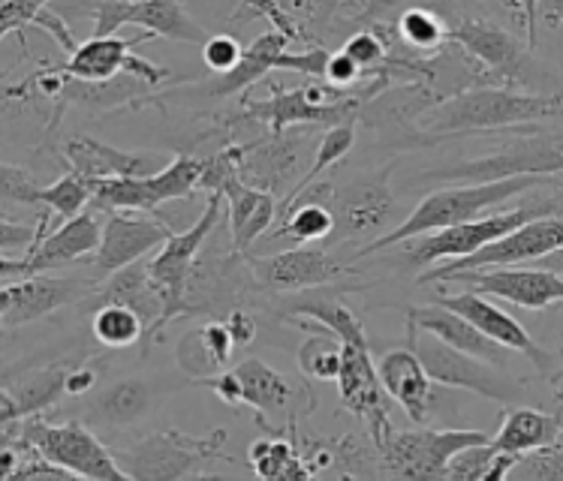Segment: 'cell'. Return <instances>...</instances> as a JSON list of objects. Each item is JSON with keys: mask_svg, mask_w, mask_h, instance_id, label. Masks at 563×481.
Segmentation results:
<instances>
[{"mask_svg": "<svg viewBox=\"0 0 563 481\" xmlns=\"http://www.w3.org/2000/svg\"><path fill=\"white\" fill-rule=\"evenodd\" d=\"M552 183L558 181H549V178H512V181L461 183V187L438 190V193L426 195L413 208V214H407L395 230H389L386 235H379L377 240L365 244L356 253V259H368L374 253L395 247V244H407V240L422 238V235H431V232H443L452 230V226H461V223L479 220L485 211H492V208H497L506 199L537 193V190L552 187Z\"/></svg>", "mask_w": 563, "mask_h": 481, "instance_id": "cell-1", "label": "cell"}, {"mask_svg": "<svg viewBox=\"0 0 563 481\" xmlns=\"http://www.w3.org/2000/svg\"><path fill=\"white\" fill-rule=\"evenodd\" d=\"M563 118V93H518L504 88H476L459 97H446L422 118L428 136H461L488 133L500 126L537 124Z\"/></svg>", "mask_w": 563, "mask_h": 481, "instance_id": "cell-2", "label": "cell"}, {"mask_svg": "<svg viewBox=\"0 0 563 481\" xmlns=\"http://www.w3.org/2000/svg\"><path fill=\"white\" fill-rule=\"evenodd\" d=\"M3 446L22 458H43L88 481H133L118 458L79 422L48 424L43 415L3 427Z\"/></svg>", "mask_w": 563, "mask_h": 481, "instance_id": "cell-3", "label": "cell"}, {"mask_svg": "<svg viewBox=\"0 0 563 481\" xmlns=\"http://www.w3.org/2000/svg\"><path fill=\"white\" fill-rule=\"evenodd\" d=\"M407 346L419 356L431 382H438V385L473 391L485 401L497 403H518V398L525 394V385L516 377H509L504 367L485 365L479 358L464 356L438 337L419 332L410 322H407Z\"/></svg>", "mask_w": 563, "mask_h": 481, "instance_id": "cell-4", "label": "cell"}, {"mask_svg": "<svg viewBox=\"0 0 563 481\" xmlns=\"http://www.w3.org/2000/svg\"><path fill=\"white\" fill-rule=\"evenodd\" d=\"M554 172H563V133L509 138L495 154L431 172V178L455 181L461 187V183H497L512 178H549Z\"/></svg>", "mask_w": 563, "mask_h": 481, "instance_id": "cell-5", "label": "cell"}, {"mask_svg": "<svg viewBox=\"0 0 563 481\" xmlns=\"http://www.w3.org/2000/svg\"><path fill=\"white\" fill-rule=\"evenodd\" d=\"M223 446H227V430H211L208 436L163 430L124 448L118 455V463L133 481H181L196 470V463L220 455Z\"/></svg>", "mask_w": 563, "mask_h": 481, "instance_id": "cell-6", "label": "cell"}, {"mask_svg": "<svg viewBox=\"0 0 563 481\" xmlns=\"http://www.w3.org/2000/svg\"><path fill=\"white\" fill-rule=\"evenodd\" d=\"M220 205H223V195H208L202 217L187 232H178L166 240L161 253L148 262L151 280L157 283L163 301H166L163 328L178 316H190V277L196 271V253L202 250V244L211 238V232L218 226Z\"/></svg>", "mask_w": 563, "mask_h": 481, "instance_id": "cell-7", "label": "cell"}, {"mask_svg": "<svg viewBox=\"0 0 563 481\" xmlns=\"http://www.w3.org/2000/svg\"><path fill=\"white\" fill-rule=\"evenodd\" d=\"M492 443L483 430H395L383 448L391 476L398 481H443L449 460L464 448Z\"/></svg>", "mask_w": 563, "mask_h": 481, "instance_id": "cell-8", "label": "cell"}, {"mask_svg": "<svg viewBox=\"0 0 563 481\" xmlns=\"http://www.w3.org/2000/svg\"><path fill=\"white\" fill-rule=\"evenodd\" d=\"M100 240H103V226L93 220V214L85 211L81 217L55 226L24 259H3L0 256V287H12V283L31 280V277L85 262L91 253L97 256Z\"/></svg>", "mask_w": 563, "mask_h": 481, "instance_id": "cell-9", "label": "cell"}, {"mask_svg": "<svg viewBox=\"0 0 563 481\" xmlns=\"http://www.w3.org/2000/svg\"><path fill=\"white\" fill-rule=\"evenodd\" d=\"M558 250H563V217L533 220L512 235H506L504 240H495L479 253H473L471 259L431 268L419 277V283H443L452 275H464V271H492V268H509L521 262L533 265Z\"/></svg>", "mask_w": 563, "mask_h": 481, "instance_id": "cell-10", "label": "cell"}, {"mask_svg": "<svg viewBox=\"0 0 563 481\" xmlns=\"http://www.w3.org/2000/svg\"><path fill=\"white\" fill-rule=\"evenodd\" d=\"M338 391H341L344 410H350L356 418L365 422L374 446L383 451L395 430L389 424V398H386V389L379 382L377 361L371 358L368 344H344Z\"/></svg>", "mask_w": 563, "mask_h": 481, "instance_id": "cell-11", "label": "cell"}, {"mask_svg": "<svg viewBox=\"0 0 563 481\" xmlns=\"http://www.w3.org/2000/svg\"><path fill=\"white\" fill-rule=\"evenodd\" d=\"M100 283L85 277H31L12 287H0V322L3 328L27 325L69 304H85L97 295Z\"/></svg>", "mask_w": 563, "mask_h": 481, "instance_id": "cell-12", "label": "cell"}, {"mask_svg": "<svg viewBox=\"0 0 563 481\" xmlns=\"http://www.w3.org/2000/svg\"><path fill=\"white\" fill-rule=\"evenodd\" d=\"M443 283L467 287L485 299H500L525 310H549L563 304V277L542 268H492V271H464Z\"/></svg>", "mask_w": 563, "mask_h": 481, "instance_id": "cell-13", "label": "cell"}, {"mask_svg": "<svg viewBox=\"0 0 563 481\" xmlns=\"http://www.w3.org/2000/svg\"><path fill=\"white\" fill-rule=\"evenodd\" d=\"M251 271L263 287L280 289V292L332 287L338 277L353 275L350 265L338 262L320 247H292L275 256H260V259H251Z\"/></svg>", "mask_w": 563, "mask_h": 481, "instance_id": "cell-14", "label": "cell"}, {"mask_svg": "<svg viewBox=\"0 0 563 481\" xmlns=\"http://www.w3.org/2000/svg\"><path fill=\"white\" fill-rule=\"evenodd\" d=\"M449 40L461 46L473 60H479L488 76L504 81H525L530 67V52L516 36L488 19H459L449 27Z\"/></svg>", "mask_w": 563, "mask_h": 481, "instance_id": "cell-15", "label": "cell"}, {"mask_svg": "<svg viewBox=\"0 0 563 481\" xmlns=\"http://www.w3.org/2000/svg\"><path fill=\"white\" fill-rule=\"evenodd\" d=\"M391 166L386 172H377L365 181L346 187L341 193H334L332 214H334V238H362L374 235L386 223L398 220V202L389 190Z\"/></svg>", "mask_w": 563, "mask_h": 481, "instance_id": "cell-16", "label": "cell"}, {"mask_svg": "<svg viewBox=\"0 0 563 481\" xmlns=\"http://www.w3.org/2000/svg\"><path fill=\"white\" fill-rule=\"evenodd\" d=\"M434 304L452 310V313H459L461 320L471 322L473 328H479L488 340L506 346L509 353H518V356L530 358L537 370H549V367H554V356H549L545 349H540V346L533 344V337L528 334V328L518 320H512L506 310L492 304L485 295H479V292H459V295L440 292Z\"/></svg>", "mask_w": 563, "mask_h": 481, "instance_id": "cell-17", "label": "cell"}, {"mask_svg": "<svg viewBox=\"0 0 563 481\" xmlns=\"http://www.w3.org/2000/svg\"><path fill=\"white\" fill-rule=\"evenodd\" d=\"M175 232L161 217H130V214H109L103 226L100 250L91 259L97 280L112 277L136 265L145 253L163 247Z\"/></svg>", "mask_w": 563, "mask_h": 481, "instance_id": "cell-18", "label": "cell"}, {"mask_svg": "<svg viewBox=\"0 0 563 481\" xmlns=\"http://www.w3.org/2000/svg\"><path fill=\"white\" fill-rule=\"evenodd\" d=\"M69 172L81 181H109V178H154L169 163L151 154H130L106 145L93 136H69L64 145Z\"/></svg>", "mask_w": 563, "mask_h": 481, "instance_id": "cell-19", "label": "cell"}, {"mask_svg": "<svg viewBox=\"0 0 563 481\" xmlns=\"http://www.w3.org/2000/svg\"><path fill=\"white\" fill-rule=\"evenodd\" d=\"M356 105L358 93L334 105H317L308 97V88H292V91H275V97H268V100L244 103V115L268 124L272 136H284V130L292 124H346V121H353L350 115Z\"/></svg>", "mask_w": 563, "mask_h": 481, "instance_id": "cell-20", "label": "cell"}, {"mask_svg": "<svg viewBox=\"0 0 563 481\" xmlns=\"http://www.w3.org/2000/svg\"><path fill=\"white\" fill-rule=\"evenodd\" d=\"M377 373L386 394L410 415V422L426 424L434 415V382L410 346L386 353L377 361Z\"/></svg>", "mask_w": 563, "mask_h": 481, "instance_id": "cell-21", "label": "cell"}, {"mask_svg": "<svg viewBox=\"0 0 563 481\" xmlns=\"http://www.w3.org/2000/svg\"><path fill=\"white\" fill-rule=\"evenodd\" d=\"M407 322L416 325L419 332L431 334V337H438L452 349H459L464 356H473L485 361V365H495V367H506L509 361V349L495 340H488L479 328H473L471 322L461 320L459 313H452V310L440 307V304H428V307H410L407 310Z\"/></svg>", "mask_w": 563, "mask_h": 481, "instance_id": "cell-22", "label": "cell"}, {"mask_svg": "<svg viewBox=\"0 0 563 481\" xmlns=\"http://www.w3.org/2000/svg\"><path fill=\"white\" fill-rule=\"evenodd\" d=\"M301 142L305 138L299 136H272L268 142L242 145V181L277 199L301 169Z\"/></svg>", "mask_w": 563, "mask_h": 481, "instance_id": "cell-23", "label": "cell"}, {"mask_svg": "<svg viewBox=\"0 0 563 481\" xmlns=\"http://www.w3.org/2000/svg\"><path fill=\"white\" fill-rule=\"evenodd\" d=\"M88 304H93V307L121 304V307H130L133 313H139L142 322H145V340L163 332L166 301H163V292L157 289V283L151 280V271L145 262L130 265L124 271L109 277Z\"/></svg>", "mask_w": 563, "mask_h": 481, "instance_id": "cell-24", "label": "cell"}, {"mask_svg": "<svg viewBox=\"0 0 563 481\" xmlns=\"http://www.w3.org/2000/svg\"><path fill=\"white\" fill-rule=\"evenodd\" d=\"M67 379L69 367L55 365L24 373L19 385L7 382L3 391H0V401H3L0 422H3V427H12V424L24 422V418H34L48 406H55L67 394Z\"/></svg>", "mask_w": 563, "mask_h": 481, "instance_id": "cell-25", "label": "cell"}, {"mask_svg": "<svg viewBox=\"0 0 563 481\" xmlns=\"http://www.w3.org/2000/svg\"><path fill=\"white\" fill-rule=\"evenodd\" d=\"M232 356H235V340H232L227 322L218 320L206 322L202 328L185 334L178 349H175L178 367L196 382H208V379L227 373Z\"/></svg>", "mask_w": 563, "mask_h": 481, "instance_id": "cell-26", "label": "cell"}, {"mask_svg": "<svg viewBox=\"0 0 563 481\" xmlns=\"http://www.w3.org/2000/svg\"><path fill=\"white\" fill-rule=\"evenodd\" d=\"M223 202L230 208L232 247L239 253L251 250L253 240L263 238L268 226L277 220V208H280L275 195L256 190L244 181L230 183L223 193Z\"/></svg>", "mask_w": 563, "mask_h": 481, "instance_id": "cell-27", "label": "cell"}, {"mask_svg": "<svg viewBox=\"0 0 563 481\" xmlns=\"http://www.w3.org/2000/svg\"><path fill=\"white\" fill-rule=\"evenodd\" d=\"M563 434V415H549L533 406H512L506 413L500 430L492 439V446L500 455L525 458L530 451L554 446Z\"/></svg>", "mask_w": 563, "mask_h": 481, "instance_id": "cell-28", "label": "cell"}, {"mask_svg": "<svg viewBox=\"0 0 563 481\" xmlns=\"http://www.w3.org/2000/svg\"><path fill=\"white\" fill-rule=\"evenodd\" d=\"M145 40H151V36L142 34L133 36V40H124V36H91L60 67V72H67L69 79L76 81H91V85L115 79L118 72L126 69V60L133 55V48L142 46Z\"/></svg>", "mask_w": 563, "mask_h": 481, "instance_id": "cell-29", "label": "cell"}, {"mask_svg": "<svg viewBox=\"0 0 563 481\" xmlns=\"http://www.w3.org/2000/svg\"><path fill=\"white\" fill-rule=\"evenodd\" d=\"M287 310L289 316H305V320H313V325H322L341 344H368L365 328L356 320V313L341 301V289L320 287L299 292V299H292Z\"/></svg>", "mask_w": 563, "mask_h": 481, "instance_id": "cell-30", "label": "cell"}, {"mask_svg": "<svg viewBox=\"0 0 563 481\" xmlns=\"http://www.w3.org/2000/svg\"><path fill=\"white\" fill-rule=\"evenodd\" d=\"M126 27H142L148 36H166L175 43H194V46H206L211 36L206 27L196 22L194 15L178 0H139L130 3V15H126Z\"/></svg>", "mask_w": 563, "mask_h": 481, "instance_id": "cell-31", "label": "cell"}, {"mask_svg": "<svg viewBox=\"0 0 563 481\" xmlns=\"http://www.w3.org/2000/svg\"><path fill=\"white\" fill-rule=\"evenodd\" d=\"M289 40L277 31H265L253 40L251 46L244 48V58L239 67L227 72V76H218V79L208 85V91L214 97H232V93L247 91L251 85H256L260 79H265L272 69H277V60L287 55Z\"/></svg>", "mask_w": 563, "mask_h": 481, "instance_id": "cell-32", "label": "cell"}, {"mask_svg": "<svg viewBox=\"0 0 563 481\" xmlns=\"http://www.w3.org/2000/svg\"><path fill=\"white\" fill-rule=\"evenodd\" d=\"M235 382H239V403H247L256 413H280L292 401V385L289 379L277 373L260 358H247L239 367H232Z\"/></svg>", "mask_w": 563, "mask_h": 481, "instance_id": "cell-33", "label": "cell"}, {"mask_svg": "<svg viewBox=\"0 0 563 481\" xmlns=\"http://www.w3.org/2000/svg\"><path fill=\"white\" fill-rule=\"evenodd\" d=\"M24 24H36L48 34L55 36L60 43V48L67 52L69 58L79 52L81 43H76V36L69 31L67 19L60 15L52 3H36V0H3L0 3V40H7L15 31H22Z\"/></svg>", "mask_w": 563, "mask_h": 481, "instance_id": "cell-34", "label": "cell"}, {"mask_svg": "<svg viewBox=\"0 0 563 481\" xmlns=\"http://www.w3.org/2000/svg\"><path fill=\"white\" fill-rule=\"evenodd\" d=\"M91 202L106 214H130L145 211L157 217V195L151 190L148 178H109V181H88Z\"/></svg>", "mask_w": 563, "mask_h": 481, "instance_id": "cell-35", "label": "cell"}, {"mask_svg": "<svg viewBox=\"0 0 563 481\" xmlns=\"http://www.w3.org/2000/svg\"><path fill=\"white\" fill-rule=\"evenodd\" d=\"M154 391L142 379H124L97 398L93 415L106 424H133L151 410Z\"/></svg>", "mask_w": 563, "mask_h": 481, "instance_id": "cell-36", "label": "cell"}, {"mask_svg": "<svg viewBox=\"0 0 563 481\" xmlns=\"http://www.w3.org/2000/svg\"><path fill=\"white\" fill-rule=\"evenodd\" d=\"M516 463V455H500L492 443H485V446L464 448L449 460L443 481H509Z\"/></svg>", "mask_w": 563, "mask_h": 481, "instance_id": "cell-37", "label": "cell"}, {"mask_svg": "<svg viewBox=\"0 0 563 481\" xmlns=\"http://www.w3.org/2000/svg\"><path fill=\"white\" fill-rule=\"evenodd\" d=\"M299 325L313 334L299 349L301 373L313 382H338L341 361H344V344L332 332H325L322 325H308V322H299Z\"/></svg>", "mask_w": 563, "mask_h": 481, "instance_id": "cell-38", "label": "cell"}, {"mask_svg": "<svg viewBox=\"0 0 563 481\" xmlns=\"http://www.w3.org/2000/svg\"><path fill=\"white\" fill-rule=\"evenodd\" d=\"M353 142H356V126H353V121H346V124H338V126H329L325 133L320 136V145H317V160L308 166V172L301 175V181L289 190L287 195H284V202H280V208H277V217L287 211L296 199H299L308 187H313V181L320 178L332 163L344 160L346 154H350V148H353Z\"/></svg>", "mask_w": 563, "mask_h": 481, "instance_id": "cell-39", "label": "cell"}, {"mask_svg": "<svg viewBox=\"0 0 563 481\" xmlns=\"http://www.w3.org/2000/svg\"><path fill=\"white\" fill-rule=\"evenodd\" d=\"M251 463L260 481H313L292 446L280 439H260L251 448Z\"/></svg>", "mask_w": 563, "mask_h": 481, "instance_id": "cell-40", "label": "cell"}, {"mask_svg": "<svg viewBox=\"0 0 563 481\" xmlns=\"http://www.w3.org/2000/svg\"><path fill=\"white\" fill-rule=\"evenodd\" d=\"M91 332L97 337V344L109 346V349H124V346H133L136 340H145V322L130 307L106 304V307L93 310Z\"/></svg>", "mask_w": 563, "mask_h": 481, "instance_id": "cell-41", "label": "cell"}, {"mask_svg": "<svg viewBox=\"0 0 563 481\" xmlns=\"http://www.w3.org/2000/svg\"><path fill=\"white\" fill-rule=\"evenodd\" d=\"M334 235V214L332 208L317 205V202H299L289 208L284 223L272 232V240L289 238V240H325Z\"/></svg>", "mask_w": 563, "mask_h": 481, "instance_id": "cell-42", "label": "cell"}, {"mask_svg": "<svg viewBox=\"0 0 563 481\" xmlns=\"http://www.w3.org/2000/svg\"><path fill=\"white\" fill-rule=\"evenodd\" d=\"M151 190L157 195V202H173V199H187L199 190L202 181V160H196L190 154H178L161 175L148 178Z\"/></svg>", "mask_w": 563, "mask_h": 481, "instance_id": "cell-43", "label": "cell"}, {"mask_svg": "<svg viewBox=\"0 0 563 481\" xmlns=\"http://www.w3.org/2000/svg\"><path fill=\"white\" fill-rule=\"evenodd\" d=\"M398 34L416 52H438L449 40V24L440 19L438 12L413 7L398 19Z\"/></svg>", "mask_w": 563, "mask_h": 481, "instance_id": "cell-44", "label": "cell"}, {"mask_svg": "<svg viewBox=\"0 0 563 481\" xmlns=\"http://www.w3.org/2000/svg\"><path fill=\"white\" fill-rule=\"evenodd\" d=\"M91 202V190H88V181H81L79 175H64L60 181H55L52 187H43L40 190V205H46L48 211L58 214L60 223H69L85 214V205Z\"/></svg>", "mask_w": 563, "mask_h": 481, "instance_id": "cell-45", "label": "cell"}, {"mask_svg": "<svg viewBox=\"0 0 563 481\" xmlns=\"http://www.w3.org/2000/svg\"><path fill=\"white\" fill-rule=\"evenodd\" d=\"M509 481H563V439L518 458Z\"/></svg>", "mask_w": 563, "mask_h": 481, "instance_id": "cell-46", "label": "cell"}, {"mask_svg": "<svg viewBox=\"0 0 563 481\" xmlns=\"http://www.w3.org/2000/svg\"><path fill=\"white\" fill-rule=\"evenodd\" d=\"M40 183L31 178V175L12 166V163H3L0 166V195L3 202H19V205H40Z\"/></svg>", "mask_w": 563, "mask_h": 481, "instance_id": "cell-47", "label": "cell"}, {"mask_svg": "<svg viewBox=\"0 0 563 481\" xmlns=\"http://www.w3.org/2000/svg\"><path fill=\"white\" fill-rule=\"evenodd\" d=\"M244 58V48L239 46V40H232L230 34H218L208 40L206 46H202V60H206V67L211 72H218V76H227L232 69L239 67Z\"/></svg>", "mask_w": 563, "mask_h": 481, "instance_id": "cell-48", "label": "cell"}, {"mask_svg": "<svg viewBox=\"0 0 563 481\" xmlns=\"http://www.w3.org/2000/svg\"><path fill=\"white\" fill-rule=\"evenodd\" d=\"M332 52L325 48H305V52H287L284 58L277 60V69H292L313 79V85H325V69H329Z\"/></svg>", "mask_w": 563, "mask_h": 481, "instance_id": "cell-49", "label": "cell"}, {"mask_svg": "<svg viewBox=\"0 0 563 481\" xmlns=\"http://www.w3.org/2000/svg\"><path fill=\"white\" fill-rule=\"evenodd\" d=\"M344 55L356 60V67L362 72H374V69L386 64V46L379 43L377 34H368V31L350 36L344 43Z\"/></svg>", "mask_w": 563, "mask_h": 481, "instance_id": "cell-50", "label": "cell"}, {"mask_svg": "<svg viewBox=\"0 0 563 481\" xmlns=\"http://www.w3.org/2000/svg\"><path fill=\"white\" fill-rule=\"evenodd\" d=\"M79 12H88L93 19L91 36H118V31L126 27L130 0H121V3H91V7H81Z\"/></svg>", "mask_w": 563, "mask_h": 481, "instance_id": "cell-51", "label": "cell"}, {"mask_svg": "<svg viewBox=\"0 0 563 481\" xmlns=\"http://www.w3.org/2000/svg\"><path fill=\"white\" fill-rule=\"evenodd\" d=\"M3 481H88L76 476V472L64 470L58 463H52V460L43 458H22L19 463V470L7 476Z\"/></svg>", "mask_w": 563, "mask_h": 481, "instance_id": "cell-52", "label": "cell"}, {"mask_svg": "<svg viewBox=\"0 0 563 481\" xmlns=\"http://www.w3.org/2000/svg\"><path fill=\"white\" fill-rule=\"evenodd\" d=\"M358 76H362V69L356 67V60L346 58L344 52H334L332 60H329V69H325V85L334 88V91L350 93V88L356 85Z\"/></svg>", "mask_w": 563, "mask_h": 481, "instance_id": "cell-53", "label": "cell"}, {"mask_svg": "<svg viewBox=\"0 0 563 481\" xmlns=\"http://www.w3.org/2000/svg\"><path fill=\"white\" fill-rule=\"evenodd\" d=\"M223 322H227V328H230L235 346H247L253 337H256V332H260L253 313H247V310H235V313H230Z\"/></svg>", "mask_w": 563, "mask_h": 481, "instance_id": "cell-54", "label": "cell"}, {"mask_svg": "<svg viewBox=\"0 0 563 481\" xmlns=\"http://www.w3.org/2000/svg\"><path fill=\"white\" fill-rule=\"evenodd\" d=\"M97 385V373L91 367H73L67 379V394H85Z\"/></svg>", "mask_w": 563, "mask_h": 481, "instance_id": "cell-55", "label": "cell"}, {"mask_svg": "<svg viewBox=\"0 0 563 481\" xmlns=\"http://www.w3.org/2000/svg\"><path fill=\"white\" fill-rule=\"evenodd\" d=\"M530 268H542V271H552V275L563 277V250L552 253V256H545L540 262H533Z\"/></svg>", "mask_w": 563, "mask_h": 481, "instance_id": "cell-56", "label": "cell"}, {"mask_svg": "<svg viewBox=\"0 0 563 481\" xmlns=\"http://www.w3.org/2000/svg\"><path fill=\"white\" fill-rule=\"evenodd\" d=\"M537 15H542V19H552V22H563V0H554V3H537Z\"/></svg>", "mask_w": 563, "mask_h": 481, "instance_id": "cell-57", "label": "cell"}, {"mask_svg": "<svg viewBox=\"0 0 563 481\" xmlns=\"http://www.w3.org/2000/svg\"><path fill=\"white\" fill-rule=\"evenodd\" d=\"M552 385H554V401H558V406H561V415H563V367L561 370H554Z\"/></svg>", "mask_w": 563, "mask_h": 481, "instance_id": "cell-58", "label": "cell"}, {"mask_svg": "<svg viewBox=\"0 0 563 481\" xmlns=\"http://www.w3.org/2000/svg\"><path fill=\"white\" fill-rule=\"evenodd\" d=\"M561 340H563V328H561Z\"/></svg>", "mask_w": 563, "mask_h": 481, "instance_id": "cell-59", "label": "cell"}]
</instances>
